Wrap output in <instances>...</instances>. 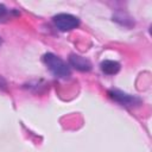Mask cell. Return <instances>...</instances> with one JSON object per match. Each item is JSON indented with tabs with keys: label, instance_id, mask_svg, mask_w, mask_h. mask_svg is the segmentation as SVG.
Here are the masks:
<instances>
[{
	"label": "cell",
	"instance_id": "277c9868",
	"mask_svg": "<svg viewBox=\"0 0 152 152\" xmlns=\"http://www.w3.org/2000/svg\"><path fill=\"white\" fill-rule=\"evenodd\" d=\"M69 63L71 66H74L75 69H77L80 71H89L91 69V63L87 58H84L80 55L71 53L69 57Z\"/></svg>",
	"mask_w": 152,
	"mask_h": 152
},
{
	"label": "cell",
	"instance_id": "8992f818",
	"mask_svg": "<svg viewBox=\"0 0 152 152\" xmlns=\"http://www.w3.org/2000/svg\"><path fill=\"white\" fill-rule=\"evenodd\" d=\"M11 13H12L11 10H8L5 5L0 4V19H6V18L11 17Z\"/></svg>",
	"mask_w": 152,
	"mask_h": 152
},
{
	"label": "cell",
	"instance_id": "5b68a950",
	"mask_svg": "<svg viewBox=\"0 0 152 152\" xmlns=\"http://www.w3.org/2000/svg\"><path fill=\"white\" fill-rule=\"evenodd\" d=\"M100 66H101V70L106 75H114L120 70V63H118L116 61H110V59H106L101 62Z\"/></svg>",
	"mask_w": 152,
	"mask_h": 152
},
{
	"label": "cell",
	"instance_id": "52a82bcc",
	"mask_svg": "<svg viewBox=\"0 0 152 152\" xmlns=\"http://www.w3.org/2000/svg\"><path fill=\"white\" fill-rule=\"evenodd\" d=\"M1 43H2V40H1V38H0V45H1Z\"/></svg>",
	"mask_w": 152,
	"mask_h": 152
},
{
	"label": "cell",
	"instance_id": "7a4b0ae2",
	"mask_svg": "<svg viewBox=\"0 0 152 152\" xmlns=\"http://www.w3.org/2000/svg\"><path fill=\"white\" fill-rule=\"evenodd\" d=\"M53 23L56 27L61 31H70L80 25L78 18L68 13H59L53 17Z\"/></svg>",
	"mask_w": 152,
	"mask_h": 152
},
{
	"label": "cell",
	"instance_id": "3957f363",
	"mask_svg": "<svg viewBox=\"0 0 152 152\" xmlns=\"http://www.w3.org/2000/svg\"><path fill=\"white\" fill-rule=\"evenodd\" d=\"M108 95L110 99H113L114 101L119 102L122 106H134V104H138L140 102V100L138 97L129 95V94H126V93L118 90V89H110L108 91Z\"/></svg>",
	"mask_w": 152,
	"mask_h": 152
},
{
	"label": "cell",
	"instance_id": "6da1fadb",
	"mask_svg": "<svg viewBox=\"0 0 152 152\" xmlns=\"http://www.w3.org/2000/svg\"><path fill=\"white\" fill-rule=\"evenodd\" d=\"M43 61L44 63L46 64L48 69L56 76V77H59V78H69L70 76V68L68 66V64L61 59L59 57H57L56 55L51 53V52H48L43 56Z\"/></svg>",
	"mask_w": 152,
	"mask_h": 152
}]
</instances>
